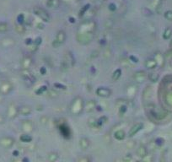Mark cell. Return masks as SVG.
<instances>
[{
	"instance_id": "4316f807",
	"label": "cell",
	"mask_w": 172,
	"mask_h": 162,
	"mask_svg": "<svg viewBox=\"0 0 172 162\" xmlns=\"http://www.w3.org/2000/svg\"><path fill=\"white\" fill-rule=\"evenodd\" d=\"M90 161H91V159L89 157H86V156H84V157H82V158H79V162H89Z\"/></svg>"
},
{
	"instance_id": "277c9868",
	"label": "cell",
	"mask_w": 172,
	"mask_h": 162,
	"mask_svg": "<svg viewBox=\"0 0 172 162\" xmlns=\"http://www.w3.org/2000/svg\"><path fill=\"white\" fill-rule=\"evenodd\" d=\"M147 77H148V74H147V73H146L145 71H144V70H139V71L135 72L133 79V80H134V82L136 84H142L144 83V81L146 80Z\"/></svg>"
},
{
	"instance_id": "ffe728a7",
	"label": "cell",
	"mask_w": 172,
	"mask_h": 162,
	"mask_svg": "<svg viewBox=\"0 0 172 162\" xmlns=\"http://www.w3.org/2000/svg\"><path fill=\"white\" fill-rule=\"evenodd\" d=\"M114 136L117 140H123L126 138V134L123 130H118L117 132L115 133Z\"/></svg>"
},
{
	"instance_id": "ba28073f",
	"label": "cell",
	"mask_w": 172,
	"mask_h": 162,
	"mask_svg": "<svg viewBox=\"0 0 172 162\" xmlns=\"http://www.w3.org/2000/svg\"><path fill=\"white\" fill-rule=\"evenodd\" d=\"M34 12L38 17L42 19L43 21H45V22L50 21V15L47 14V12H46L45 10H43L42 9H35Z\"/></svg>"
},
{
	"instance_id": "30bf717a",
	"label": "cell",
	"mask_w": 172,
	"mask_h": 162,
	"mask_svg": "<svg viewBox=\"0 0 172 162\" xmlns=\"http://www.w3.org/2000/svg\"><path fill=\"white\" fill-rule=\"evenodd\" d=\"M14 144V139L10 137H4L0 139V144L4 148H10Z\"/></svg>"
},
{
	"instance_id": "6da1fadb",
	"label": "cell",
	"mask_w": 172,
	"mask_h": 162,
	"mask_svg": "<svg viewBox=\"0 0 172 162\" xmlns=\"http://www.w3.org/2000/svg\"><path fill=\"white\" fill-rule=\"evenodd\" d=\"M97 29V24L93 19H84L77 30L76 40L80 45L86 46L93 41Z\"/></svg>"
},
{
	"instance_id": "4fadbf2b",
	"label": "cell",
	"mask_w": 172,
	"mask_h": 162,
	"mask_svg": "<svg viewBox=\"0 0 172 162\" xmlns=\"http://www.w3.org/2000/svg\"><path fill=\"white\" fill-rule=\"evenodd\" d=\"M32 112V108L30 106H21L18 107V113L21 116H28L30 114H31Z\"/></svg>"
},
{
	"instance_id": "9a60e30c",
	"label": "cell",
	"mask_w": 172,
	"mask_h": 162,
	"mask_svg": "<svg viewBox=\"0 0 172 162\" xmlns=\"http://www.w3.org/2000/svg\"><path fill=\"white\" fill-rule=\"evenodd\" d=\"M33 64V59L31 57H25L21 61V67L23 69H29Z\"/></svg>"
},
{
	"instance_id": "52a82bcc",
	"label": "cell",
	"mask_w": 172,
	"mask_h": 162,
	"mask_svg": "<svg viewBox=\"0 0 172 162\" xmlns=\"http://www.w3.org/2000/svg\"><path fill=\"white\" fill-rule=\"evenodd\" d=\"M143 128H144V124H143L142 122H137V123H135L134 125L133 126L130 128V130H129V132H128V134H127V136H128L129 138L133 137V136L137 134Z\"/></svg>"
},
{
	"instance_id": "7a4b0ae2",
	"label": "cell",
	"mask_w": 172,
	"mask_h": 162,
	"mask_svg": "<svg viewBox=\"0 0 172 162\" xmlns=\"http://www.w3.org/2000/svg\"><path fill=\"white\" fill-rule=\"evenodd\" d=\"M84 110V99L80 96L75 97L69 106L70 113L74 116H79L82 114Z\"/></svg>"
},
{
	"instance_id": "8992f818",
	"label": "cell",
	"mask_w": 172,
	"mask_h": 162,
	"mask_svg": "<svg viewBox=\"0 0 172 162\" xmlns=\"http://www.w3.org/2000/svg\"><path fill=\"white\" fill-rule=\"evenodd\" d=\"M21 128L23 130V132H25V134H31L35 129V125H34V123L31 121H23V122L21 124Z\"/></svg>"
},
{
	"instance_id": "d4e9b609",
	"label": "cell",
	"mask_w": 172,
	"mask_h": 162,
	"mask_svg": "<svg viewBox=\"0 0 172 162\" xmlns=\"http://www.w3.org/2000/svg\"><path fill=\"white\" fill-rule=\"evenodd\" d=\"M31 139H32V138H31V137L29 134H25L21 137V140H23V141H26V142H30V141H31Z\"/></svg>"
},
{
	"instance_id": "5bb4252c",
	"label": "cell",
	"mask_w": 172,
	"mask_h": 162,
	"mask_svg": "<svg viewBox=\"0 0 172 162\" xmlns=\"http://www.w3.org/2000/svg\"><path fill=\"white\" fill-rule=\"evenodd\" d=\"M19 113H18V107H16L14 106V104L10 105L7 111V115L9 116L10 119H14L15 116H17Z\"/></svg>"
},
{
	"instance_id": "2e32d148",
	"label": "cell",
	"mask_w": 172,
	"mask_h": 162,
	"mask_svg": "<svg viewBox=\"0 0 172 162\" xmlns=\"http://www.w3.org/2000/svg\"><path fill=\"white\" fill-rule=\"evenodd\" d=\"M79 147L82 150H87L89 146H90V141L88 138H85V137H83L81 139H79Z\"/></svg>"
},
{
	"instance_id": "5b68a950",
	"label": "cell",
	"mask_w": 172,
	"mask_h": 162,
	"mask_svg": "<svg viewBox=\"0 0 172 162\" xmlns=\"http://www.w3.org/2000/svg\"><path fill=\"white\" fill-rule=\"evenodd\" d=\"M138 93V86L135 85V84H129L127 88H126L125 94L127 96V97L128 99H133L136 96Z\"/></svg>"
},
{
	"instance_id": "7402d4cb",
	"label": "cell",
	"mask_w": 172,
	"mask_h": 162,
	"mask_svg": "<svg viewBox=\"0 0 172 162\" xmlns=\"http://www.w3.org/2000/svg\"><path fill=\"white\" fill-rule=\"evenodd\" d=\"M59 158V155H58V154L57 153V152H51L48 155V160H49V161H57V159Z\"/></svg>"
},
{
	"instance_id": "d6986e66",
	"label": "cell",
	"mask_w": 172,
	"mask_h": 162,
	"mask_svg": "<svg viewBox=\"0 0 172 162\" xmlns=\"http://www.w3.org/2000/svg\"><path fill=\"white\" fill-rule=\"evenodd\" d=\"M156 64H157V62H156V60H155L153 57H149V58H148L147 60L145 61V63H144L145 67H146L147 69H153V68L156 66Z\"/></svg>"
},
{
	"instance_id": "8fae6325",
	"label": "cell",
	"mask_w": 172,
	"mask_h": 162,
	"mask_svg": "<svg viewBox=\"0 0 172 162\" xmlns=\"http://www.w3.org/2000/svg\"><path fill=\"white\" fill-rule=\"evenodd\" d=\"M12 89H13V86L10 82H4L0 85V92L4 95H8L11 92Z\"/></svg>"
},
{
	"instance_id": "cb8c5ba5",
	"label": "cell",
	"mask_w": 172,
	"mask_h": 162,
	"mask_svg": "<svg viewBox=\"0 0 172 162\" xmlns=\"http://www.w3.org/2000/svg\"><path fill=\"white\" fill-rule=\"evenodd\" d=\"M59 5V2L57 0H51L49 3H48V6L50 8H57V6Z\"/></svg>"
},
{
	"instance_id": "83f0119b",
	"label": "cell",
	"mask_w": 172,
	"mask_h": 162,
	"mask_svg": "<svg viewBox=\"0 0 172 162\" xmlns=\"http://www.w3.org/2000/svg\"><path fill=\"white\" fill-rule=\"evenodd\" d=\"M131 159H132V156H131L130 155H126L125 157L123 158V161H131Z\"/></svg>"
},
{
	"instance_id": "3957f363",
	"label": "cell",
	"mask_w": 172,
	"mask_h": 162,
	"mask_svg": "<svg viewBox=\"0 0 172 162\" xmlns=\"http://www.w3.org/2000/svg\"><path fill=\"white\" fill-rule=\"evenodd\" d=\"M66 39H67V35H66L65 31H59L57 33L54 41L52 42V46H54L55 48L59 47L63 44H64V42H66Z\"/></svg>"
},
{
	"instance_id": "7c38bea8",
	"label": "cell",
	"mask_w": 172,
	"mask_h": 162,
	"mask_svg": "<svg viewBox=\"0 0 172 162\" xmlns=\"http://www.w3.org/2000/svg\"><path fill=\"white\" fill-rule=\"evenodd\" d=\"M96 107V102L94 100H89L88 102H86V103L84 102V110L86 112H92V111L95 109Z\"/></svg>"
},
{
	"instance_id": "44dd1931",
	"label": "cell",
	"mask_w": 172,
	"mask_h": 162,
	"mask_svg": "<svg viewBox=\"0 0 172 162\" xmlns=\"http://www.w3.org/2000/svg\"><path fill=\"white\" fill-rule=\"evenodd\" d=\"M121 69H116L113 74H112V79L113 81H117L118 79H120V77H121Z\"/></svg>"
},
{
	"instance_id": "484cf974",
	"label": "cell",
	"mask_w": 172,
	"mask_h": 162,
	"mask_svg": "<svg viewBox=\"0 0 172 162\" xmlns=\"http://www.w3.org/2000/svg\"><path fill=\"white\" fill-rule=\"evenodd\" d=\"M16 30H17V31L19 33H24L25 32V29L23 25H17Z\"/></svg>"
},
{
	"instance_id": "9c48e42d",
	"label": "cell",
	"mask_w": 172,
	"mask_h": 162,
	"mask_svg": "<svg viewBox=\"0 0 172 162\" xmlns=\"http://www.w3.org/2000/svg\"><path fill=\"white\" fill-rule=\"evenodd\" d=\"M96 95L102 98L109 97L112 95V90L109 88H106V87H100L96 90Z\"/></svg>"
},
{
	"instance_id": "e0dca14e",
	"label": "cell",
	"mask_w": 172,
	"mask_h": 162,
	"mask_svg": "<svg viewBox=\"0 0 172 162\" xmlns=\"http://www.w3.org/2000/svg\"><path fill=\"white\" fill-rule=\"evenodd\" d=\"M14 44H15V41L11 37L4 38L2 41V45L4 47H12V46H14Z\"/></svg>"
},
{
	"instance_id": "ac0fdd59",
	"label": "cell",
	"mask_w": 172,
	"mask_h": 162,
	"mask_svg": "<svg viewBox=\"0 0 172 162\" xmlns=\"http://www.w3.org/2000/svg\"><path fill=\"white\" fill-rule=\"evenodd\" d=\"M137 155L141 159H143L145 156H147V148L144 146V145H140L138 148L137 149V151H136Z\"/></svg>"
},
{
	"instance_id": "603a6c76",
	"label": "cell",
	"mask_w": 172,
	"mask_h": 162,
	"mask_svg": "<svg viewBox=\"0 0 172 162\" xmlns=\"http://www.w3.org/2000/svg\"><path fill=\"white\" fill-rule=\"evenodd\" d=\"M9 30V25L8 24L4 22L0 23V32H6Z\"/></svg>"
}]
</instances>
